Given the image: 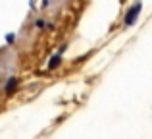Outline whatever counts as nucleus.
Instances as JSON below:
<instances>
[{
    "label": "nucleus",
    "instance_id": "obj_1",
    "mask_svg": "<svg viewBox=\"0 0 152 139\" xmlns=\"http://www.w3.org/2000/svg\"><path fill=\"white\" fill-rule=\"evenodd\" d=\"M141 10H142V2L141 0H137V2L133 4V6L127 10L125 18H123V23H125V27H133L135 23H137L139 15H141Z\"/></svg>",
    "mask_w": 152,
    "mask_h": 139
},
{
    "label": "nucleus",
    "instance_id": "obj_2",
    "mask_svg": "<svg viewBox=\"0 0 152 139\" xmlns=\"http://www.w3.org/2000/svg\"><path fill=\"white\" fill-rule=\"evenodd\" d=\"M18 85H19V77H15V75L8 77L6 85H4V93H6V95H14V91L18 89Z\"/></svg>",
    "mask_w": 152,
    "mask_h": 139
},
{
    "label": "nucleus",
    "instance_id": "obj_3",
    "mask_svg": "<svg viewBox=\"0 0 152 139\" xmlns=\"http://www.w3.org/2000/svg\"><path fill=\"white\" fill-rule=\"evenodd\" d=\"M60 64H62V54L56 52L54 56L48 60V64H46V70H56V68H60Z\"/></svg>",
    "mask_w": 152,
    "mask_h": 139
},
{
    "label": "nucleus",
    "instance_id": "obj_4",
    "mask_svg": "<svg viewBox=\"0 0 152 139\" xmlns=\"http://www.w3.org/2000/svg\"><path fill=\"white\" fill-rule=\"evenodd\" d=\"M15 39H18V37H15V33H8L6 35V43H8V45H14Z\"/></svg>",
    "mask_w": 152,
    "mask_h": 139
},
{
    "label": "nucleus",
    "instance_id": "obj_5",
    "mask_svg": "<svg viewBox=\"0 0 152 139\" xmlns=\"http://www.w3.org/2000/svg\"><path fill=\"white\" fill-rule=\"evenodd\" d=\"M35 25H37V27H39V29H41V27H45V25H46V23H45V21H42V19H37V23H35Z\"/></svg>",
    "mask_w": 152,
    "mask_h": 139
},
{
    "label": "nucleus",
    "instance_id": "obj_6",
    "mask_svg": "<svg viewBox=\"0 0 152 139\" xmlns=\"http://www.w3.org/2000/svg\"><path fill=\"white\" fill-rule=\"evenodd\" d=\"M66 50H67V45H64V46H62V49H60V50H58V52H60V54H64V52H66Z\"/></svg>",
    "mask_w": 152,
    "mask_h": 139
}]
</instances>
